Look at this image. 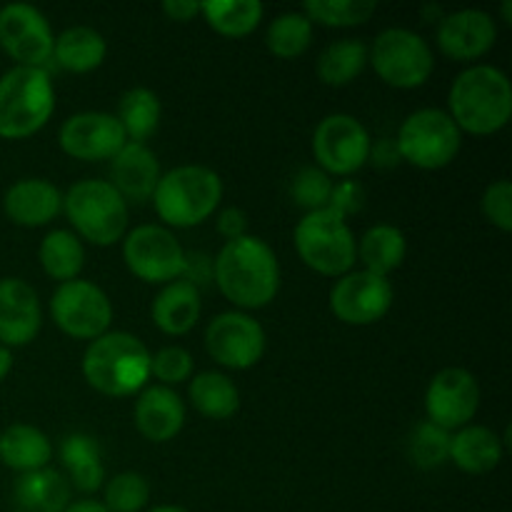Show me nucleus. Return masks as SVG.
Listing matches in <instances>:
<instances>
[{
	"instance_id": "8",
	"label": "nucleus",
	"mask_w": 512,
	"mask_h": 512,
	"mask_svg": "<svg viewBox=\"0 0 512 512\" xmlns=\"http://www.w3.org/2000/svg\"><path fill=\"white\" fill-rule=\"evenodd\" d=\"M463 133L445 110L423 108L403 120L395 138V148L403 163L420 170L448 168L460 153Z\"/></svg>"
},
{
	"instance_id": "38",
	"label": "nucleus",
	"mask_w": 512,
	"mask_h": 512,
	"mask_svg": "<svg viewBox=\"0 0 512 512\" xmlns=\"http://www.w3.org/2000/svg\"><path fill=\"white\" fill-rule=\"evenodd\" d=\"M150 503V483L145 475L118 473L105 483L103 505L108 512H140Z\"/></svg>"
},
{
	"instance_id": "47",
	"label": "nucleus",
	"mask_w": 512,
	"mask_h": 512,
	"mask_svg": "<svg viewBox=\"0 0 512 512\" xmlns=\"http://www.w3.org/2000/svg\"><path fill=\"white\" fill-rule=\"evenodd\" d=\"M65 512H108L105 510L103 503H98V500H75V503H70Z\"/></svg>"
},
{
	"instance_id": "18",
	"label": "nucleus",
	"mask_w": 512,
	"mask_h": 512,
	"mask_svg": "<svg viewBox=\"0 0 512 512\" xmlns=\"http://www.w3.org/2000/svg\"><path fill=\"white\" fill-rule=\"evenodd\" d=\"M438 48L455 63H473L493 50L498 40V25L493 15L478 8L455 10L438 23Z\"/></svg>"
},
{
	"instance_id": "10",
	"label": "nucleus",
	"mask_w": 512,
	"mask_h": 512,
	"mask_svg": "<svg viewBox=\"0 0 512 512\" xmlns=\"http://www.w3.org/2000/svg\"><path fill=\"white\" fill-rule=\"evenodd\" d=\"M125 268L148 285H168L183 278L185 250L173 230L163 225H138L123 238Z\"/></svg>"
},
{
	"instance_id": "9",
	"label": "nucleus",
	"mask_w": 512,
	"mask_h": 512,
	"mask_svg": "<svg viewBox=\"0 0 512 512\" xmlns=\"http://www.w3.org/2000/svg\"><path fill=\"white\" fill-rule=\"evenodd\" d=\"M368 63L385 85L415 90L430 80L435 70L428 40L408 28H388L368 48Z\"/></svg>"
},
{
	"instance_id": "44",
	"label": "nucleus",
	"mask_w": 512,
	"mask_h": 512,
	"mask_svg": "<svg viewBox=\"0 0 512 512\" xmlns=\"http://www.w3.org/2000/svg\"><path fill=\"white\" fill-rule=\"evenodd\" d=\"M218 233L223 235L225 243L243 238V235H248V215L240 208H225L218 215Z\"/></svg>"
},
{
	"instance_id": "34",
	"label": "nucleus",
	"mask_w": 512,
	"mask_h": 512,
	"mask_svg": "<svg viewBox=\"0 0 512 512\" xmlns=\"http://www.w3.org/2000/svg\"><path fill=\"white\" fill-rule=\"evenodd\" d=\"M365 65H368V45L358 38H343L320 53L318 78L330 88H343L360 78Z\"/></svg>"
},
{
	"instance_id": "42",
	"label": "nucleus",
	"mask_w": 512,
	"mask_h": 512,
	"mask_svg": "<svg viewBox=\"0 0 512 512\" xmlns=\"http://www.w3.org/2000/svg\"><path fill=\"white\" fill-rule=\"evenodd\" d=\"M365 203V190L363 185L355 183V180H343V183L333 185V195H330L328 210H333L335 215L348 220V215H355Z\"/></svg>"
},
{
	"instance_id": "46",
	"label": "nucleus",
	"mask_w": 512,
	"mask_h": 512,
	"mask_svg": "<svg viewBox=\"0 0 512 512\" xmlns=\"http://www.w3.org/2000/svg\"><path fill=\"white\" fill-rule=\"evenodd\" d=\"M370 158H373L375 165L380 168H393V165L403 163L398 155V148H395V140H380L370 148Z\"/></svg>"
},
{
	"instance_id": "19",
	"label": "nucleus",
	"mask_w": 512,
	"mask_h": 512,
	"mask_svg": "<svg viewBox=\"0 0 512 512\" xmlns=\"http://www.w3.org/2000/svg\"><path fill=\"white\" fill-rule=\"evenodd\" d=\"M43 325L38 293L23 278L0 280V345L23 348L33 343Z\"/></svg>"
},
{
	"instance_id": "20",
	"label": "nucleus",
	"mask_w": 512,
	"mask_h": 512,
	"mask_svg": "<svg viewBox=\"0 0 512 512\" xmlns=\"http://www.w3.org/2000/svg\"><path fill=\"white\" fill-rule=\"evenodd\" d=\"M133 420L138 433L150 443H170L185 425V403L173 388L150 385L135 400Z\"/></svg>"
},
{
	"instance_id": "40",
	"label": "nucleus",
	"mask_w": 512,
	"mask_h": 512,
	"mask_svg": "<svg viewBox=\"0 0 512 512\" xmlns=\"http://www.w3.org/2000/svg\"><path fill=\"white\" fill-rule=\"evenodd\" d=\"M193 368V355L185 348H180V345H165L158 353L150 355V375L160 380V385H165V388H173V385L190 380Z\"/></svg>"
},
{
	"instance_id": "36",
	"label": "nucleus",
	"mask_w": 512,
	"mask_h": 512,
	"mask_svg": "<svg viewBox=\"0 0 512 512\" xmlns=\"http://www.w3.org/2000/svg\"><path fill=\"white\" fill-rule=\"evenodd\" d=\"M375 10V0H308L303 5L305 18L325 28H355L368 23Z\"/></svg>"
},
{
	"instance_id": "15",
	"label": "nucleus",
	"mask_w": 512,
	"mask_h": 512,
	"mask_svg": "<svg viewBox=\"0 0 512 512\" xmlns=\"http://www.w3.org/2000/svg\"><path fill=\"white\" fill-rule=\"evenodd\" d=\"M393 285L388 278L368 273V270H350L335 280L330 290V310L345 325H373L383 320L393 308Z\"/></svg>"
},
{
	"instance_id": "24",
	"label": "nucleus",
	"mask_w": 512,
	"mask_h": 512,
	"mask_svg": "<svg viewBox=\"0 0 512 512\" xmlns=\"http://www.w3.org/2000/svg\"><path fill=\"white\" fill-rule=\"evenodd\" d=\"M505 455L503 440L485 425H465L450 435V460L468 475L493 473Z\"/></svg>"
},
{
	"instance_id": "48",
	"label": "nucleus",
	"mask_w": 512,
	"mask_h": 512,
	"mask_svg": "<svg viewBox=\"0 0 512 512\" xmlns=\"http://www.w3.org/2000/svg\"><path fill=\"white\" fill-rule=\"evenodd\" d=\"M10 370H13V353H10V348L0 345V383L8 378Z\"/></svg>"
},
{
	"instance_id": "32",
	"label": "nucleus",
	"mask_w": 512,
	"mask_h": 512,
	"mask_svg": "<svg viewBox=\"0 0 512 512\" xmlns=\"http://www.w3.org/2000/svg\"><path fill=\"white\" fill-rule=\"evenodd\" d=\"M200 15L223 38H245L258 28L265 8L258 0H205Z\"/></svg>"
},
{
	"instance_id": "13",
	"label": "nucleus",
	"mask_w": 512,
	"mask_h": 512,
	"mask_svg": "<svg viewBox=\"0 0 512 512\" xmlns=\"http://www.w3.org/2000/svg\"><path fill=\"white\" fill-rule=\"evenodd\" d=\"M263 325L248 313L228 310L215 315L205 328V350L218 365L228 370H250L265 355Z\"/></svg>"
},
{
	"instance_id": "2",
	"label": "nucleus",
	"mask_w": 512,
	"mask_h": 512,
	"mask_svg": "<svg viewBox=\"0 0 512 512\" xmlns=\"http://www.w3.org/2000/svg\"><path fill=\"white\" fill-rule=\"evenodd\" d=\"M448 105L460 133L478 138L500 133L512 118L510 78L495 65H470L450 85Z\"/></svg>"
},
{
	"instance_id": "37",
	"label": "nucleus",
	"mask_w": 512,
	"mask_h": 512,
	"mask_svg": "<svg viewBox=\"0 0 512 512\" xmlns=\"http://www.w3.org/2000/svg\"><path fill=\"white\" fill-rule=\"evenodd\" d=\"M450 435L430 420H423L413 428L408 443L410 463L420 470H435L450 460Z\"/></svg>"
},
{
	"instance_id": "4",
	"label": "nucleus",
	"mask_w": 512,
	"mask_h": 512,
	"mask_svg": "<svg viewBox=\"0 0 512 512\" xmlns=\"http://www.w3.org/2000/svg\"><path fill=\"white\" fill-rule=\"evenodd\" d=\"M223 200V180L208 165H178L160 175L153 193L158 218L170 228L203 225Z\"/></svg>"
},
{
	"instance_id": "27",
	"label": "nucleus",
	"mask_w": 512,
	"mask_h": 512,
	"mask_svg": "<svg viewBox=\"0 0 512 512\" xmlns=\"http://www.w3.org/2000/svg\"><path fill=\"white\" fill-rule=\"evenodd\" d=\"M60 460L65 468V480L80 493H98L105 483L103 453L98 440L85 433L65 435L60 443Z\"/></svg>"
},
{
	"instance_id": "31",
	"label": "nucleus",
	"mask_w": 512,
	"mask_h": 512,
	"mask_svg": "<svg viewBox=\"0 0 512 512\" xmlns=\"http://www.w3.org/2000/svg\"><path fill=\"white\" fill-rule=\"evenodd\" d=\"M40 265L48 278L58 283H70L78 280L80 270L85 265V248L83 240L70 230H50L38 248Z\"/></svg>"
},
{
	"instance_id": "7",
	"label": "nucleus",
	"mask_w": 512,
	"mask_h": 512,
	"mask_svg": "<svg viewBox=\"0 0 512 512\" xmlns=\"http://www.w3.org/2000/svg\"><path fill=\"white\" fill-rule=\"evenodd\" d=\"M353 228L348 220L335 215L333 210H315L305 213L295 225V250L310 270L328 278H343L358 263L355 258Z\"/></svg>"
},
{
	"instance_id": "45",
	"label": "nucleus",
	"mask_w": 512,
	"mask_h": 512,
	"mask_svg": "<svg viewBox=\"0 0 512 512\" xmlns=\"http://www.w3.org/2000/svg\"><path fill=\"white\" fill-rule=\"evenodd\" d=\"M163 13L175 23H188L195 15H200V3H193V0H165Z\"/></svg>"
},
{
	"instance_id": "17",
	"label": "nucleus",
	"mask_w": 512,
	"mask_h": 512,
	"mask_svg": "<svg viewBox=\"0 0 512 512\" xmlns=\"http://www.w3.org/2000/svg\"><path fill=\"white\" fill-rule=\"evenodd\" d=\"M60 150L65 155L83 163H98V160H113L128 143L118 118L100 110H85L75 113L60 125L58 133Z\"/></svg>"
},
{
	"instance_id": "35",
	"label": "nucleus",
	"mask_w": 512,
	"mask_h": 512,
	"mask_svg": "<svg viewBox=\"0 0 512 512\" xmlns=\"http://www.w3.org/2000/svg\"><path fill=\"white\" fill-rule=\"evenodd\" d=\"M313 43V23L303 13H280L265 33V45L280 60L300 58Z\"/></svg>"
},
{
	"instance_id": "21",
	"label": "nucleus",
	"mask_w": 512,
	"mask_h": 512,
	"mask_svg": "<svg viewBox=\"0 0 512 512\" xmlns=\"http://www.w3.org/2000/svg\"><path fill=\"white\" fill-rule=\"evenodd\" d=\"M158 155L145 143H125L123 150L110 160V180L125 203H145L153 198L160 180Z\"/></svg>"
},
{
	"instance_id": "50",
	"label": "nucleus",
	"mask_w": 512,
	"mask_h": 512,
	"mask_svg": "<svg viewBox=\"0 0 512 512\" xmlns=\"http://www.w3.org/2000/svg\"><path fill=\"white\" fill-rule=\"evenodd\" d=\"M510 13H512V0H505V3H503V20H505V23H512Z\"/></svg>"
},
{
	"instance_id": "23",
	"label": "nucleus",
	"mask_w": 512,
	"mask_h": 512,
	"mask_svg": "<svg viewBox=\"0 0 512 512\" xmlns=\"http://www.w3.org/2000/svg\"><path fill=\"white\" fill-rule=\"evenodd\" d=\"M200 310H203L200 290L180 278L163 285V290L155 295L153 305H150V318L160 333L178 338L195 328V323L200 320Z\"/></svg>"
},
{
	"instance_id": "29",
	"label": "nucleus",
	"mask_w": 512,
	"mask_h": 512,
	"mask_svg": "<svg viewBox=\"0 0 512 512\" xmlns=\"http://www.w3.org/2000/svg\"><path fill=\"white\" fill-rule=\"evenodd\" d=\"M105 55H108V43L98 30L88 25L65 28L53 43V65L68 73H90L103 65Z\"/></svg>"
},
{
	"instance_id": "16",
	"label": "nucleus",
	"mask_w": 512,
	"mask_h": 512,
	"mask_svg": "<svg viewBox=\"0 0 512 512\" xmlns=\"http://www.w3.org/2000/svg\"><path fill=\"white\" fill-rule=\"evenodd\" d=\"M480 408V385L470 370L445 368L425 390V415L438 428L453 430L473 423Z\"/></svg>"
},
{
	"instance_id": "1",
	"label": "nucleus",
	"mask_w": 512,
	"mask_h": 512,
	"mask_svg": "<svg viewBox=\"0 0 512 512\" xmlns=\"http://www.w3.org/2000/svg\"><path fill=\"white\" fill-rule=\"evenodd\" d=\"M213 280L235 308L260 310L280 290L278 255L263 238L248 233L220 248L213 260Z\"/></svg>"
},
{
	"instance_id": "49",
	"label": "nucleus",
	"mask_w": 512,
	"mask_h": 512,
	"mask_svg": "<svg viewBox=\"0 0 512 512\" xmlns=\"http://www.w3.org/2000/svg\"><path fill=\"white\" fill-rule=\"evenodd\" d=\"M148 512H188L185 508H178V505H158V508L148 510Z\"/></svg>"
},
{
	"instance_id": "43",
	"label": "nucleus",
	"mask_w": 512,
	"mask_h": 512,
	"mask_svg": "<svg viewBox=\"0 0 512 512\" xmlns=\"http://www.w3.org/2000/svg\"><path fill=\"white\" fill-rule=\"evenodd\" d=\"M183 280H188L190 285H195L200 290V285L213 280V260L205 253H185Z\"/></svg>"
},
{
	"instance_id": "3",
	"label": "nucleus",
	"mask_w": 512,
	"mask_h": 512,
	"mask_svg": "<svg viewBox=\"0 0 512 512\" xmlns=\"http://www.w3.org/2000/svg\"><path fill=\"white\" fill-rule=\"evenodd\" d=\"M83 378L100 395L130 398L148 385L150 350L135 335L108 330L85 348Z\"/></svg>"
},
{
	"instance_id": "22",
	"label": "nucleus",
	"mask_w": 512,
	"mask_h": 512,
	"mask_svg": "<svg viewBox=\"0 0 512 512\" xmlns=\"http://www.w3.org/2000/svg\"><path fill=\"white\" fill-rule=\"evenodd\" d=\"M3 210L20 228H43L63 213V193L45 178H23L5 190Z\"/></svg>"
},
{
	"instance_id": "33",
	"label": "nucleus",
	"mask_w": 512,
	"mask_h": 512,
	"mask_svg": "<svg viewBox=\"0 0 512 512\" xmlns=\"http://www.w3.org/2000/svg\"><path fill=\"white\" fill-rule=\"evenodd\" d=\"M160 115H163V108L153 90L130 88L120 98L115 118H118L128 143H145L158 130Z\"/></svg>"
},
{
	"instance_id": "30",
	"label": "nucleus",
	"mask_w": 512,
	"mask_h": 512,
	"mask_svg": "<svg viewBox=\"0 0 512 512\" xmlns=\"http://www.w3.org/2000/svg\"><path fill=\"white\" fill-rule=\"evenodd\" d=\"M188 398L193 408L203 418L228 420L240 410V393L233 380L223 373H198L188 388Z\"/></svg>"
},
{
	"instance_id": "14",
	"label": "nucleus",
	"mask_w": 512,
	"mask_h": 512,
	"mask_svg": "<svg viewBox=\"0 0 512 512\" xmlns=\"http://www.w3.org/2000/svg\"><path fill=\"white\" fill-rule=\"evenodd\" d=\"M53 30L38 8L10 3L0 8V48L23 68L48 70L53 65Z\"/></svg>"
},
{
	"instance_id": "12",
	"label": "nucleus",
	"mask_w": 512,
	"mask_h": 512,
	"mask_svg": "<svg viewBox=\"0 0 512 512\" xmlns=\"http://www.w3.org/2000/svg\"><path fill=\"white\" fill-rule=\"evenodd\" d=\"M373 140L358 118L345 113L325 115L313 133V155L330 178L353 175L370 160Z\"/></svg>"
},
{
	"instance_id": "6",
	"label": "nucleus",
	"mask_w": 512,
	"mask_h": 512,
	"mask_svg": "<svg viewBox=\"0 0 512 512\" xmlns=\"http://www.w3.org/2000/svg\"><path fill=\"white\" fill-rule=\"evenodd\" d=\"M63 213L80 240L110 248L128 233V203L108 180H78L63 195Z\"/></svg>"
},
{
	"instance_id": "41",
	"label": "nucleus",
	"mask_w": 512,
	"mask_h": 512,
	"mask_svg": "<svg viewBox=\"0 0 512 512\" xmlns=\"http://www.w3.org/2000/svg\"><path fill=\"white\" fill-rule=\"evenodd\" d=\"M485 220L500 233H510L512 230V183L510 180H495L485 188L483 200H480Z\"/></svg>"
},
{
	"instance_id": "5",
	"label": "nucleus",
	"mask_w": 512,
	"mask_h": 512,
	"mask_svg": "<svg viewBox=\"0 0 512 512\" xmlns=\"http://www.w3.org/2000/svg\"><path fill=\"white\" fill-rule=\"evenodd\" d=\"M53 113L55 90L48 70L15 65L0 78V138H30L48 125Z\"/></svg>"
},
{
	"instance_id": "26",
	"label": "nucleus",
	"mask_w": 512,
	"mask_h": 512,
	"mask_svg": "<svg viewBox=\"0 0 512 512\" xmlns=\"http://www.w3.org/2000/svg\"><path fill=\"white\" fill-rule=\"evenodd\" d=\"M53 458V445L48 435L35 425L15 423L0 433V463L15 473H35L48 468Z\"/></svg>"
},
{
	"instance_id": "28",
	"label": "nucleus",
	"mask_w": 512,
	"mask_h": 512,
	"mask_svg": "<svg viewBox=\"0 0 512 512\" xmlns=\"http://www.w3.org/2000/svg\"><path fill=\"white\" fill-rule=\"evenodd\" d=\"M405 255H408V238L403 230L388 223L368 228L355 245V258L363 263V270L380 278L395 273L403 265Z\"/></svg>"
},
{
	"instance_id": "39",
	"label": "nucleus",
	"mask_w": 512,
	"mask_h": 512,
	"mask_svg": "<svg viewBox=\"0 0 512 512\" xmlns=\"http://www.w3.org/2000/svg\"><path fill=\"white\" fill-rule=\"evenodd\" d=\"M333 180L328 173L318 168V165H308V168H300L295 173L293 185H290V195H293L295 205L305 208L308 213L315 210H325L330 203V195H333Z\"/></svg>"
},
{
	"instance_id": "11",
	"label": "nucleus",
	"mask_w": 512,
	"mask_h": 512,
	"mask_svg": "<svg viewBox=\"0 0 512 512\" xmlns=\"http://www.w3.org/2000/svg\"><path fill=\"white\" fill-rule=\"evenodd\" d=\"M50 315L53 323L70 338L95 340L110 330L113 305L103 288L78 278L58 285L50 300Z\"/></svg>"
},
{
	"instance_id": "25",
	"label": "nucleus",
	"mask_w": 512,
	"mask_h": 512,
	"mask_svg": "<svg viewBox=\"0 0 512 512\" xmlns=\"http://www.w3.org/2000/svg\"><path fill=\"white\" fill-rule=\"evenodd\" d=\"M15 512H65L70 505V485L60 470L43 468L23 473L13 485Z\"/></svg>"
}]
</instances>
